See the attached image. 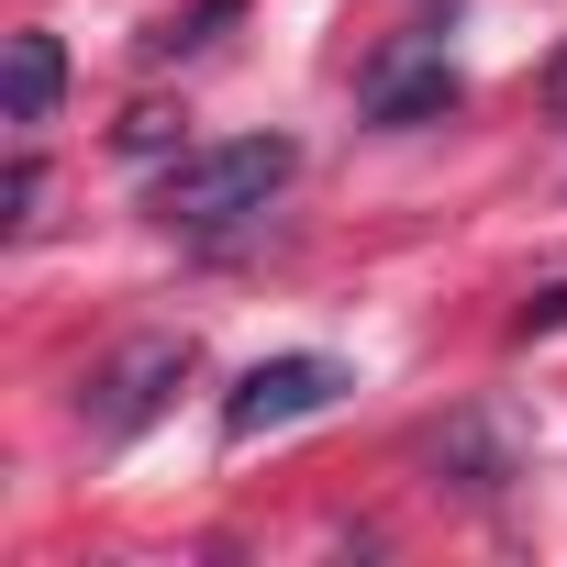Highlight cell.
I'll list each match as a JSON object with an SVG mask.
<instances>
[{"label": "cell", "instance_id": "7a4b0ae2", "mask_svg": "<svg viewBox=\"0 0 567 567\" xmlns=\"http://www.w3.org/2000/svg\"><path fill=\"white\" fill-rule=\"evenodd\" d=\"M346 390H357V368H346V357H256V368L223 390V434H234V445H256V434H278V423L334 412Z\"/></svg>", "mask_w": 567, "mask_h": 567}, {"label": "cell", "instance_id": "3957f363", "mask_svg": "<svg viewBox=\"0 0 567 567\" xmlns=\"http://www.w3.org/2000/svg\"><path fill=\"white\" fill-rule=\"evenodd\" d=\"M189 368H200V346H189V334H134V346L90 379V401H79V412H90V434H112V445H123V434H145Z\"/></svg>", "mask_w": 567, "mask_h": 567}, {"label": "cell", "instance_id": "6da1fadb", "mask_svg": "<svg viewBox=\"0 0 567 567\" xmlns=\"http://www.w3.org/2000/svg\"><path fill=\"white\" fill-rule=\"evenodd\" d=\"M290 178H301V145H290V134H234V145H178V156L156 167L145 212H156L167 234H223V223L267 212V200L290 189Z\"/></svg>", "mask_w": 567, "mask_h": 567}, {"label": "cell", "instance_id": "277c9868", "mask_svg": "<svg viewBox=\"0 0 567 567\" xmlns=\"http://www.w3.org/2000/svg\"><path fill=\"white\" fill-rule=\"evenodd\" d=\"M357 101H368V123H379V134H412V123H445V112L467 101V79H456V56H445V45H390V56L368 68V90H357Z\"/></svg>", "mask_w": 567, "mask_h": 567}, {"label": "cell", "instance_id": "ba28073f", "mask_svg": "<svg viewBox=\"0 0 567 567\" xmlns=\"http://www.w3.org/2000/svg\"><path fill=\"white\" fill-rule=\"evenodd\" d=\"M112 145H123V156H178V112H167V101H134V112L112 123Z\"/></svg>", "mask_w": 567, "mask_h": 567}, {"label": "cell", "instance_id": "8fae6325", "mask_svg": "<svg viewBox=\"0 0 567 567\" xmlns=\"http://www.w3.org/2000/svg\"><path fill=\"white\" fill-rule=\"evenodd\" d=\"M545 112H556V123H567V45H556V56H545Z\"/></svg>", "mask_w": 567, "mask_h": 567}, {"label": "cell", "instance_id": "5b68a950", "mask_svg": "<svg viewBox=\"0 0 567 567\" xmlns=\"http://www.w3.org/2000/svg\"><path fill=\"white\" fill-rule=\"evenodd\" d=\"M56 101H68V45H56L45 23H23L12 56H0V123L34 134V123H56Z\"/></svg>", "mask_w": 567, "mask_h": 567}, {"label": "cell", "instance_id": "9c48e42d", "mask_svg": "<svg viewBox=\"0 0 567 567\" xmlns=\"http://www.w3.org/2000/svg\"><path fill=\"white\" fill-rule=\"evenodd\" d=\"M34 200H45V167H34V156H12V167H0V234H23V223H34Z\"/></svg>", "mask_w": 567, "mask_h": 567}, {"label": "cell", "instance_id": "8992f818", "mask_svg": "<svg viewBox=\"0 0 567 567\" xmlns=\"http://www.w3.org/2000/svg\"><path fill=\"white\" fill-rule=\"evenodd\" d=\"M234 12H245V0H189L178 23H156V34H145V56H200V45H212Z\"/></svg>", "mask_w": 567, "mask_h": 567}, {"label": "cell", "instance_id": "30bf717a", "mask_svg": "<svg viewBox=\"0 0 567 567\" xmlns=\"http://www.w3.org/2000/svg\"><path fill=\"white\" fill-rule=\"evenodd\" d=\"M556 323H567V278H556V290H534V301H523V334H556Z\"/></svg>", "mask_w": 567, "mask_h": 567}, {"label": "cell", "instance_id": "52a82bcc", "mask_svg": "<svg viewBox=\"0 0 567 567\" xmlns=\"http://www.w3.org/2000/svg\"><path fill=\"white\" fill-rule=\"evenodd\" d=\"M445 456L467 467V489H501V478H512V445H501L489 423H456V434H445Z\"/></svg>", "mask_w": 567, "mask_h": 567}]
</instances>
